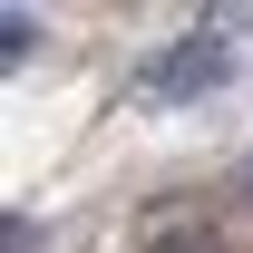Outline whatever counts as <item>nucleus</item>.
I'll return each mask as SVG.
<instances>
[{
    "label": "nucleus",
    "mask_w": 253,
    "mask_h": 253,
    "mask_svg": "<svg viewBox=\"0 0 253 253\" xmlns=\"http://www.w3.org/2000/svg\"><path fill=\"white\" fill-rule=\"evenodd\" d=\"M146 253H224V244H214V234H205V224H166V234H156V244H146Z\"/></svg>",
    "instance_id": "obj_2"
},
{
    "label": "nucleus",
    "mask_w": 253,
    "mask_h": 253,
    "mask_svg": "<svg viewBox=\"0 0 253 253\" xmlns=\"http://www.w3.org/2000/svg\"><path fill=\"white\" fill-rule=\"evenodd\" d=\"M224 68H234V49H224L214 30H205V39H175V49H156V59H146L136 97H146V107H195V97L214 88Z\"/></svg>",
    "instance_id": "obj_1"
}]
</instances>
